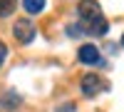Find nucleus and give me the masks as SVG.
I'll return each instance as SVG.
<instances>
[{"mask_svg": "<svg viewBox=\"0 0 124 112\" xmlns=\"http://www.w3.org/2000/svg\"><path fill=\"white\" fill-rule=\"evenodd\" d=\"M13 35H15L17 43L27 45V43H32V40H35V25L30 23V20H17V23L13 25Z\"/></svg>", "mask_w": 124, "mask_h": 112, "instance_id": "obj_1", "label": "nucleus"}, {"mask_svg": "<svg viewBox=\"0 0 124 112\" xmlns=\"http://www.w3.org/2000/svg\"><path fill=\"white\" fill-rule=\"evenodd\" d=\"M77 13H79V17L89 25L92 20H97V17L102 15V8H99V3H97V0H79Z\"/></svg>", "mask_w": 124, "mask_h": 112, "instance_id": "obj_2", "label": "nucleus"}, {"mask_svg": "<svg viewBox=\"0 0 124 112\" xmlns=\"http://www.w3.org/2000/svg\"><path fill=\"white\" fill-rule=\"evenodd\" d=\"M79 90H82V95L85 97H94L99 90H102V80L97 77V75H85L82 77V82H79Z\"/></svg>", "mask_w": 124, "mask_h": 112, "instance_id": "obj_3", "label": "nucleus"}, {"mask_svg": "<svg viewBox=\"0 0 124 112\" xmlns=\"http://www.w3.org/2000/svg\"><path fill=\"white\" fill-rule=\"evenodd\" d=\"M77 57H79L82 65H97L99 62V50L94 45H82L79 52H77Z\"/></svg>", "mask_w": 124, "mask_h": 112, "instance_id": "obj_4", "label": "nucleus"}, {"mask_svg": "<svg viewBox=\"0 0 124 112\" xmlns=\"http://www.w3.org/2000/svg\"><path fill=\"white\" fill-rule=\"evenodd\" d=\"M107 30H109V23H107V20L99 15L97 20H92V23H89V30H87V33H92V35L102 37V35H107Z\"/></svg>", "mask_w": 124, "mask_h": 112, "instance_id": "obj_5", "label": "nucleus"}, {"mask_svg": "<svg viewBox=\"0 0 124 112\" xmlns=\"http://www.w3.org/2000/svg\"><path fill=\"white\" fill-rule=\"evenodd\" d=\"M17 105H20V97L13 92V90H8V92L0 97V107H5V110H15Z\"/></svg>", "mask_w": 124, "mask_h": 112, "instance_id": "obj_6", "label": "nucleus"}, {"mask_svg": "<svg viewBox=\"0 0 124 112\" xmlns=\"http://www.w3.org/2000/svg\"><path fill=\"white\" fill-rule=\"evenodd\" d=\"M23 8L30 15H40L45 10V0H23Z\"/></svg>", "mask_w": 124, "mask_h": 112, "instance_id": "obj_7", "label": "nucleus"}, {"mask_svg": "<svg viewBox=\"0 0 124 112\" xmlns=\"http://www.w3.org/2000/svg\"><path fill=\"white\" fill-rule=\"evenodd\" d=\"M15 10V0H0V17H10Z\"/></svg>", "mask_w": 124, "mask_h": 112, "instance_id": "obj_8", "label": "nucleus"}, {"mask_svg": "<svg viewBox=\"0 0 124 112\" xmlns=\"http://www.w3.org/2000/svg\"><path fill=\"white\" fill-rule=\"evenodd\" d=\"M67 35H70V37H79V35H82V27H79V25H70V27H67Z\"/></svg>", "mask_w": 124, "mask_h": 112, "instance_id": "obj_9", "label": "nucleus"}, {"mask_svg": "<svg viewBox=\"0 0 124 112\" xmlns=\"http://www.w3.org/2000/svg\"><path fill=\"white\" fill-rule=\"evenodd\" d=\"M5 57H8V45L3 43V40H0V65L5 62Z\"/></svg>", "mask_w": 124, "mask_h": 112, "instance_id": "obj_10", "label": "nucleus"}, {"mask_svg": "<svg viewBox=\"0 0 124 112\" xmlns=\"http://www.w3.org/2000/svg\"><path fill=\"white\" fill-rule=\"evenodd\" d=\"M72 110H75V105H70V102H67V105H62L57 112H72Z\"/></svg>", "mask_w": 124, "mask_h": 112, "instance_id": "obj_11", "label": "nucleus"}, {"mask_svg": "<svg viewBox=\"0 0 124 112\" xmlns=\"http://www.w3.org/2000/svg\"><path fill=\"white\" fill-rule=\"evenodd\" d=\"M122 47H124V35H122Z\"/></svg>", "mask_w": 124, "mask_h": 112, "instance_id": "obj_12", "label": "nucleus"}]
</instances>
